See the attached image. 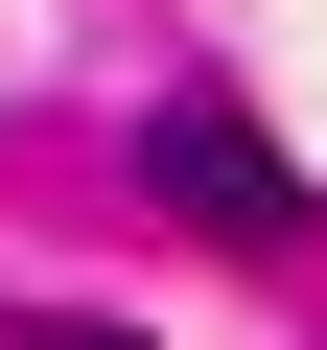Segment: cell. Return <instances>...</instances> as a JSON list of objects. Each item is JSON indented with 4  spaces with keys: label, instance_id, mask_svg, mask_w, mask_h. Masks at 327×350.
I'll return each instance as SVG.
<instances>
[{
    "label": "cell",
    "instance_id": "obj_1",
    "mask_svg": "<svg viewBox=\"0 0 327 350\" xmlns=\"http://www.w3.org/2000/svg\"><path fill=\"white\" fill-rule=\"evenodd\" d=\"M140 187L187 211V234H234V257H304V234H327V211H304V163H280L234 94H164V117H140Z\"/></svg>",
    "mask_w": 327,
    "mask_h": 350
},
{
    "label": "cell",
    "instance_id": "obj_2",
    "mask_svg": "<svg viewBox=\"0 0 327 350\" xmlns=\"http://www.w3.org/2000/svg\"><path fill=\"white\" fill-rule=\"evenodd\" d=\"M0 350H140V327H0Z\"/></svg>",
    "mask_w": 327,
    "mask_h": 350
}]
</instances>
